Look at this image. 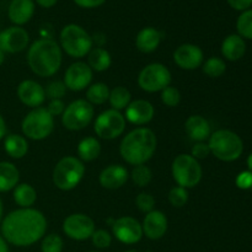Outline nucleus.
<instances>
[{
  "instance_id": "1",
  "label": "nucleus",
  "mask_w": 252,
  "mask_h": 252,
  "mask_svg": "<svg viewBox=\"0 0 252 252\" xmlns=\"http://www.w3.org/2000/svg\"><path fill=\"white\" fill-rule=\"evenodd\" d=\"M46 229L47 221L43 214L31 208L11 212L1 225L4 238L16 246L32 245L44 235Z\"/></svg>"
},
{
  "instance_id": "2",
  "label": "nucleus",
  "mask_w": 252,
  "mask_h": 252,
  "mask_svg": "<svg viewBox=\"0 0 252 252\" xmlns=\"http://www.w3.org/2000/svg\"><path fill=\"white\" fill-rule=\"evenodd\" d=\"M157 143L152 129L137 128L123 138L120 147L121 155L128 164L143 165L154 155Z\"/></svg>"
},
{
  "instance_id": "3",
  "label": "nucleus",
  "mask_w": 252,
  "mask_h": 252,
  "mask_svg": "<svg viewBox=\"0 0 252 252\" xmlns=\"http://www.w3.org/2000/svg\"><path fill=\"white\" fill-rule=\"evenodd\" d=\"M27 61L31 70L39 76H52L62 64V51L58 44L49 38L34 42L29 49Z\"/></svg>"
},
{
  "instance_id": "4",
  "label": "nucleus",
  "mask_w": 252,
  "mask_h": 252,
  "mask_svg": "<svg viewBox=\"0 0 252 252\" xmlns=\"http://www.w3.org/2000/svg\"><path fill=\"white\" fill-rule=\"evenodd\" d=\"M208 147L212 154L221 161H234L239 159L244 152L241 138L228 129L214 132L209 138Z\"/></svg>"
},
{
  "instance_id": "5",
  "label": "nucleus",
  "mask_w": 252,
  "mask_h": 252,
  "mask_svg": "<svg viewBox=\"0 0 252 252\" xmlns=\"http://www.w3.org/2000/svg\"><path fill=\"white\" fill-rule=\"evenodd\" d=\"M85 174L84 164L74 157H65L53 170V182L59 189L69 191L79 185Z\"/></svg>"
},
{
  "instance_id": "6",
  "label": "nucleus",
  "mask_w": 252,
  "mask_h": 252,
  "mask_svg": "<svg viewBox=\"0 0 252 252\" xmlns=\"http://www.w3.org/2000/svg\"><path fill=\"white\" fill-rule=\"evenodd\" d=\"M61 43L64 51L74 58L86 56L93 48V38L90 34L78 25H68L62 30Z\"/></svg>"
},
{
  "instance_id": "7",
  "label": "nucleus",
  "mask_w": 252,
  "mask_h": 252,
  "mask_svg": "<svg viewBox=\"0 0 252 252\" xmlns=\"http://www.w3.org/2000/svg\"><path fill=\"white\" fill-rule=\"evenodd\" d=\"M172 176L180 187L192 189L202 179V167L192 155L181 154L172 162Z\"/></svg>"
},
{
  "instance_id": "8",
  "label": "nucleus",
  "mask_w": 252,
  "mask_h": 252,
  "mask_svg": "<svg viewBox=\"0 0 252 252\" xmlns=\"http://www.w3.org/2000/svg\"><path fill=\"white\" fill-rule=\"evenodd\" d=\"M53 128V116L47 111V108H36L22 121V132L27 138L33 140H42L47 138Z\"/></svg>"
},
{
  "instance_id": "9",
  "label": "nucleus",
  "mask_w": 252,
  "mask_h": 252,
  "mask_svg": "<svg viewBox=\"0 0 252 252\" xmlns=\"http://www.w3.org/2000/svg\"><path fill=\"white\" fill-rule=\"evenodd\" d=\"M171 83V73L165 65L160 63H153L145 66L139 74L138 84L148 93H157L164 90Z\"/></svg>"
},
{
  "instance_id": "10",
  "label": "nucleus",
  "mask_w": 252,
  "mask_h": 252,
  "mask_svg": "<svg viewBox=\"0 0 252 252\" xmlns=\"http://www.w3.org/2000/svg\"><path fill=\"white\" fill-rule=\"evenodd\" d=\"M93 117V105L86 100H76L64 110L62 121L66 129L80 130L91 122Z\"/></svg>"
},
{
  "instance_id": "11",
  "label": "nucleus",
  "mask_w": 252,
  "mask_h": 252,
  "mask_svg": "<svg viewBox=\"0 0 252 252\" xmlns=\"http://www.w3.org/2000/svg\"><path fill=\"white\" fill-rule=\"evenodd\" d=\"M126 127V120L118 111L108 110L101 113L95 122L96 134L102 139H115L120 137Z\"/></svg>"
},
{
  "instance_id": "12",
  "label": "nucleus",
  "mask_w": 252,
  "mask_h": 252,
  "mask_svg": "<svg viewBox=\"0 0 252 252\" xmlns=\"http://www.w3.org/2000/svg\"><path fill=\"white\" fill-rule=\"evenodd\" d=\"M63 230L74 240H86L95 231V224L90 217L85 214H71L64 220Z\"/></svg>"
},
{
  "instance_id": "13",
  "label": "nucleus",
  "mask_w": 252,
  "mask_h": 252,
  "mask_svg": "<svg viewBox=\"0 0 252 252\" xmlns=\"http://www.w3.org/2000/svg\"><path fill=\"white\" fill-rule=\"evenodd\" d=\"M116 238L123 244H135L142 239L143 228L139 221L132 217H122L112 224Z\"/></svg>"
},
{
  "instance_id": "14",
  "label": "nucleus",
  "mask_w": 252,
  "mask_h": 252,
  "mask_svg": "<svg viewBox=\"0 0 252 252\" xmlns=\"http://www.w3.org/2000/svg\"><path fill=\"white\" fill-rule=\"evenodd\" d=\"M93 80V70L88 64L83 62H76L71 64L65 71V78L64 84L66 89H70L73 91L84 90L86 86Z\"/></svg>"
},
{
  "instance_id": "15",
  "label": "nucleus",
  "mask_w": 252,
  "mask_h": 252,
  "mask_svg": "<svg viewBox=\"0 0 252 252\" xmlns=\"http://www.w3.org/2000/svg\"><path fill=\"white\" fill-rule=\"evenodd\" d=\"M30 41L29 33L21 27H10L0 33V51L17 53L24 51Z\"/></svg>"
},
{
  "instance_id": "16",
  "label": "nucleus",
  "mask_w": 252,
  "mask_h": 252,
  "mask_svg": "<svg viewBox=\"0 0 252 252\" xmlns=\"http://www.w3.org/2000/svg\"><path fill=\"white\" fill-rule=\"evenodd\" d=\"M174 61L180 68L193 70L203 63V52L194 44H182L175 51Z\"/></svg>"
},
{
  "instance_id": "17",
  "label": "nucleus",
  "mask_w": 252,
  "mask_h": 252,
  "mask_svg": "<svg viewBox=\"0 0 252 252\" xmlns=\"http://www.w3.org/2000/svg\"><path fill=\"white\" fill-rule=\"evenodd\" d=\"M17 96L20 101L30 107H37L46 100V91L33 80H25L17 88Z\"/></svg>"
},
{
  "instance_id": "18",
  "label": "nucleus",
  "mask_w": 252,
  "mask_h": 252,
  "mask_svg": "<svg viewBox=\"0 0 252 252\" xmlns=\"http://www.w3.org/2000/svg\"><path fill=\"white\" fill-rule=\"evenodd\" d=\"M143 234L152 240L162 238L167 230V219L160 211H152L145 216L143 221Z\"/></svg>"
},
{
  "instance_id": "19",
  "label": "nucleus",
  "mask_w": 252,
  "mask_h": 252,
  "mask_svg": "<svg viewBox=\"0 0 252 252\" xmlns=\"http://www.w3.org/2000/svg\"><path fill=\"white\" fill-rule=\"evenodd\" d=\"M153 117H154V107L149 101L137 100L129 103L126 110V118L133 125H145L150 122Z\"/></svg>"
},
{
  "instance_id": "20",
  "label": "nucleus",
  "mask_w": 252,
  "mask_h": 252,
  "mask_svg": "<svg viewBox=\"0 0 252 252\" xmlns=\"http://www.w3.org/2000/svg\"><path fill=\"white\" fill-rule=\"evenodd\" d=\"M128 180V171L122 165H110L100 174L101 186L108 189H117L122 187Z\"/></svg>"
},
{
  "instance_id": "21",
  "label": "nucleus",
  "mask_w": 252,
  "mask_h": 252,
  "mask_svg": "<svg viewBox=\"0 0 252 252\" xmlns=\"http://www.w3.org/2000/svg\"><path fill=\"white\" fill-rule=\"evenodd\" d=\"M185 129L191 139L198 143L204 142L207 138L211 137V126H209L208 121L198 115L187 118L186 123H185Z\"/></svg>"
},
{
  "instance_id": "22",
  "label": "nucleus",
  "mask_w": 252,
  "mask_h": 252,
  "mask_svg": "<svg viewBox=\"0 0 252 252\" xmlns=\"http://www.w3.org/2000/svg\"><path fill=\"white\" fill-rule=\"evenodd\" d=\"M34 12L32 0H12L9 6V17L14 24L24 25L30 21Z\"/></svg>"
},
{
  "instance_id": "23",
  "label": "nucleus",
  "mask_w": 252,
  "mask_h": 252,
  "mask_svg": "<svg viewBox=\"0 0 252 252\" xmlns=\"http://www.w3.org/2000/svg\"><path fill=\"white\" fill-rule=\"evenodd\" d=\"M246 52V43L239 34H230L221 44V53L228 61L236 62L244 57Z\"/></svg>"
},
{
  "instance_id": "24",
  "label": "nucleus",
  "mask_w": 252,
  "mask_h": 252,
  "mask_svg": "<svg viewBox=\"0 0 252 252\" xmlns=\"http://www.w3.org/2000/svg\"><path fill=\"white\" fill-rule=\"evenodd\" d=\"M161 41V33L154 27H145L138 33L135 44L143 53H152L159 47Z\"/></svg>"
},
{
  "instance_id": "25",
  "label": "nucleus",
  "mask_w": 252,
  "mask_h": 252,
  "mask_svg": "<svg viewBox=\"0 0 252 252\" xmlns=\"http://www.w3.org/2000/svg\"><path fill=\"white\" fill-rule=\"evenodd\" d=\"M19 182V170L14 164L7 161L0 162V192L15 189Z\"/></svg>"
},
{
  "instance_id": "26",
  "label": "nucleus",
  "mask_w": 252,
  "mask_h": 252,
  "mask_svg": "<svg viewBox=\"0 0 252 252\" xmlns=\"http://www.w3.org/2000/svg\"><path fill=\"white\" fill-rule=\"evenodd\" d=\"M5 152L14 159H21L26 155L29 150V144L26 139L19 134H10L5 138Z\"/></svg>"
},
{
  "instance_id": "27",
  "label": "nucleus",
  "mask_w": 252,
  "mask_h": 252,
  "mask_svg": "<svg viewBox=\"0 0 252 252\" xmlns=\"http://www.w3.org/2000/svg\"><path fill=\"white\" fill-rule=\"evenodd\" d=\"M101 153V145L95 138L89 137L81 140L78 145V154L84 161H93L97 159Z\"/></svg>"
},
{
  "instance_id": "28",
  "label": "nucleus",
  "mask_w": 252,
  "mask_h": 252,
  "mask_svg": "<svg viewBox=\"0 0 252 252\" xmlns=\"http://www.w3.org/2000/svg\"><path fill=\"white\" fill-rule=\"evenodd\" d=\"M37 194L32 186L27 184H21L15 187L14 199L20 207L22 208H29L36 202Z\"/></svg>"
},
{
  "instance_id": "29",
  "label": "nucleus",
  "mask_w": 252,
  "mask_h": 252,
  "mask_svg": "<svg viewBox=\"0 0 252 252\" xmlns=\"http://www.w3.org/2000/svg\"><path fill=\"white\" fill-rule=\"evenodd\" d=\"M111 65V56L106 49L95 48L89 54V66L96 71H105Z\"/></svg>"
},
{
  "instance_id": "30",
  "label": "nucleus",
  "mask_w": 252,
  "mask_h": 252,
  "mask_svg": "<svg viewBox=\"0 0 252 252\" xmlns=\"http://www.w3.org/2000/svg\"><path fill=\"white\" fill-rule=\"evenodd\" d=\"M110 100L111 106H112V110L120 111L123 108L128 107L130 102V93L123 86H117V88L113 89L112 91H110Z\"/></svg>"
},
{
  "instance_id": "31",
  "label": "nucleus",
  "mask_w": 252,
  "mask_h": 252,
  "mask_svg": "<svg viewBox=\"0 0 252 252\" xmlns=\"http://www.w3.org/2000/svg\"><path fill=\"white\" fill-rule=\"evenodd\" d=\"M89 102L95 103V105H102L110 97V90L108 86L103 83H96L89 88L86 93Z\"/></svg>"
},
{
  "instance_id": "32",
  "label": "nucleus",
  "mask_w": 252,
  "mask_h": 252,
  "mask_svg": "<svg viewBox=\"0 0 252 252\" xmlns=\"http://www.w3.org/2000/svg\"><path fill=\"white\" fill-rule=\"evenodd\" d=\"M225 63H224L223 59L218 58V57H212L203 65L204 74L211 76V78H219L225 73Z\"/></svg>"
},
{
  "instance_id": "33",
  "label": "nucleus",
  "mask_w": 252,
  "mask_h": 252,
  "mask_svg": "<svg viewBox=\"0 0 252 252\" xmlns=\"http://www.w3.org/2000/svg\"><path fill=\"white\" fill-rule=\"evenodd\" d=\"M239 36L252 39V10H246L239 16L236 22Z\"/></svg>"
},
{
  "instance_id": "34",
  "label": "nucleus",
  "mask_w": 252,
  "mask_h": 252,
  "mask_svg": "<svg viewBox=\"0 0 252 252\" xmlns=\"http://www.w3.org/2000/svg\"><path fill=\"white\" fill-rule=\"evenodd\" d=\"M152 170L148 166L143 165H137L132 171V180L137 186L145 187L150 184L152 181Z\"/></svg>"
},
{
  "instance_id": "35",
  "label": "nucleus",
  "mask_w": 252,
  "mask_h": 252,
  "mask_svg": "<svg viewBox=\"0 0 252 252\" xmlns=\"http://www.w3.org/2000/svg\"><path fill=\"white\" fill-rule=\"evenodd\" d=\"M169 201L174 207L181 208L189 201V192L184 187H174V189H171V191L169 193Z\"/></svg>"
},
{
  "instance_id": "36",
  "label": "nucleus",
  "mask_w": 252,
  "mask_h": 252,
  "mask_svg": "<svg viewBox=\"0 0 252 252\" xmlns=\"http://www.w3.org/2000/svg\"><path fill=\"white\" fill-rule=\"evenodd\" d=\"M63 240L57 234L47 235L42 241V252H62Z\"/></svg>"
},
{
  "instance_id": "37",
  "label": "nucleus",
  "mask_w": 252,
  "mask_h": 252,
  "mask_svg": "<svg viewBox=\"0 0 252 252\" xmlns=\"http://www.w3.org/2000/svg\"><path fill=\"white\" fill-rule=\"evenodd\" d=\"M180 100H181V94L176 88L167 86L161 90V101L169 107H175L179 105Z\"/></svg>"
},
{
  "instance_id": "38",
  "label": "nucleus",
  "mask_w": 252,
  "mask_h": 252,
  "mask_svg": "<svg viewBox=\"0 0 252 252\" xmlns=\"http://www.w3.org/2000/svg\"><path fill=\"white\" fill-rule=\"evenodd\" d=\"M44 91H46V95L52 100H61V97L65 95L66 86L62 81H53L47 86Z\"/></svg>"
},
{
  "instance_id": "39",
  "label": "nucleus",
  "mask_w": 252,
  "mask_h": 252,
  "mask_svg": "<svg viewBox=\"0 0 252 252\" xmlns=\"http://www.w3.org/2000/svg\"><path fill=\"white\" fill-rule=\"evenodd\" d=\"M93 239V244L98 249H106L111 245V235L106 230H96L91 235Z\"/></svg>"
},
{
  "instance_id": "40",
  "label": "nucleus",
  "mask_w": 252,
  "mask_h": 252,
  "mask_svg": "<svg viewBox=\"0 0 252 252\" xmlns=\"http://www.w3.org/2000/svg\"><path fill=\"white\" fill-rule=\"evenodd\" d=\"M135 203H137L138 208L140 209L144 213H149L153 211L155 204V199L152 194L149 193H140L138 194L137 199H135Z\"/></svg>"
},
{
  "instance_id": "41",
  "label": "nucleus",
  "mask_w": 252,
  "mask_h": 252,
  "mask_svg": "<svg viewBox=\"0 0 252 252\" xmlns=\"http://www.w3.org/2000/svg\"><path fill=\"white\" fill-rule=\"evenodd\" d=\"M209 154H211V149H209L208 144H206V143L203 142L197 143V144L192 148V157L196 160L206 159Z\"/></svg>"
},
{
  "instance_id": "42",
  "label": "nucleus",
  "mask_w": 252,
  "mask_h": 252,
  "mask_svg": "<svg viewBox=\"0 0 252 252\" xmlns=\"http://www.w3.org/2000/svg\"><path fill=\"white\" fill-rule=\"evenodd\" d=\"M236 186L241 189H249L252 187V172L244 171L236 177Z\"/></svg>"
},
{
  "instance_id": "43",
  "label": "nucleus",
  "mask_w": 252,
  "mask_h": 252,
  "mask_svg": "<svg viewBox=\"0 0 252 252\" xmlns=\"http://www.w3.org/2000/svg\"><path fill=\"white\" fill-rule=\"evenodd\" d=\"M64 110H65V105H64V102L62 100H52L49 102L48 107H47V111L52 116L62 115L64 112Z\"/></svg>"
},
{
  "instance_id": "44",
  "label": "nucleus",
  "mask_w": 252,
  "mask_h": 252,
  "mask_svg": "<svg viewBox=\"0 0 252 252\" xmlns=\"http://www.w3.org/2000/svg\"><path fill=\"white\" fill-rule=\"evenodd\" d=\"M228 2L235 10H246L252 5V0H228Z\"/></svg>"
},
{
  "instance_id": "45",
  "label": "nucleus",
  "mask_w": 252,
  "mask_h": 252,
  "mask_svg": "<svg viewBox=\"0 0 252 252\" xmlns=\"http://www.w3.org/2000/svg\"><path fill=\"white\" fill-rule=\"evenodd\" d=\"M76 5L81 7H86V9H90V7H96L102 5L106 0H74Z\"/></svg>"
},
{
  "instance_id": "46",
  "label": "nucleus",
  "mask_w": 252,
  "mask_h": 252,
  "mask_svg": "<svg viewBox=\"0 0 252 252\" xmlns=\"http://www.w3.org/2000/svg\"><path fill=\"white\" fill-rule=\"evenodd\" d=\"M37 4L41 5L42 7H52L56 5L57 0H36Z\"/></svg>"
},
{
  "instance_id": "47",
  "label": "nucleus",
  "mask_w": 252,
  "mask_h": 252,
  "mask_svg": "<svg viewBox=\"0 0 252 252\" xmlns=\"http://www.w3.org/2000/svg\"><path fill=\"white\" fill-rule=\"evenodd\" d=\"M5 132H6V126H5L4 118H2L1 115H0V139L4 137Z\"/></svg>"
},
{
  "instance_id": "48",
  "label": "nucleus",
  "mask_w": 252,
  "mask_h": 252,
  "mask_svg": "<svg viewBox=\"0 0 252 252\" xmlns=\"http://www.w3.org/2000/svg\"><path fill=\"white\" fill-rule=\"evenodd\" d=\"M0 252H9V250H7L6 243H5V240L1 238V236H0Z\"/></svg>"
},
{
  "instance_id": "49",
  "label": "nucleus",
  "mask_w": 252,
  "mask_h": 252,
  "mask_svg": "<svg viewBox=\"0 0 252 252\" xmlns=\"http://www.w3.org/2000/svg\"><path fill=\"white\" fill-rule=\"evenodd\" d=\"M248 166L249 169H250V171L252 172V154L248 158Z\"/></svg>"
},
{
  "instance_id": "50",
  "label": "nucleus",
  "mask_w": 252,
  "mask_h": 252,
  "mask_svg": "<svg viewBox=\"0 0 252 252\" xmlns=\"http://www.w3.org/2000/svg\"><path fill=\"white\" fill-rule=\"evenodd\" d=\"M4 58H5V57H4V52L0 51V65H1L2 62H4Z\"/></svg>"
},
{
  "instance_id": "51",
  "label": "nucleus",
  "mask_w": 252,
  "mask_h": 252,
  "mask_svg": "<svg viewBox=\"0 0 252 252\" xmlns=\"http://www.w3.org/2000/svg\"><path fill=\"white\" fill-rule=\"evenodd\" d=\"M1 214H2V204H1V201H0V219H1Z\"/></svg>"
},
{
  "instance_id": "52",
  "label": "nucleus",
  "mask_w": 252,
  "mask_h": 252,
  "mask_svg": "<svg viewBox=\"0 0 252 252\" xmlns=\"http://www.w3.org/2000/svg\"><path fill=\"white\" fill-rule=\"evenodd\" d=\"M126 252H137V251H126Z\"/></svg>"
},
{
  "instance_id": "53",
  "label": "nucleus",
  "mask_w": 252,
  "mask_h": 252,
  "mask_svg": "<svg viewBox=\"0 0 252 252\" xmlns=\"http://www.w3.org/2000/svg\"><path fill=\"white\" fill-rule=\"evenodd\" d=\"M91 252H97V251H91Z\"/></svg>"
}]
</instances>
